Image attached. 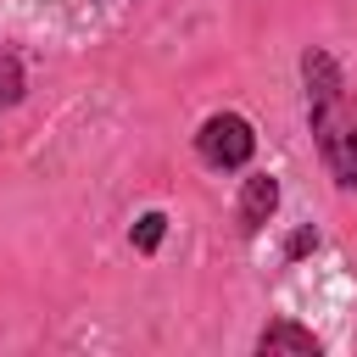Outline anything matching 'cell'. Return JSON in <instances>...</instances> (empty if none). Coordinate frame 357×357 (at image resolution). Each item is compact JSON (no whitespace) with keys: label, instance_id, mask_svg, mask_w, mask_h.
<instances>
[{"label":"cell","instance_id":"52a82bcc","mask_svg":"<svg viewBox=\"0 0 357 357\" xmlns=\"http://www.w3.org/2000/svg\"><path fill=\"white\" fill-rule=\"evenodd\" d=\"M307 251H318V229H312V223H307V229H296V234H290V245H284V262H301V257H307Z\"/></svg>","mask_w":357,"mask_h":357},{"label":"cell","instance_id":"6da1fadb","mask_svg":"<svg viewBox=\"0 0 357 357\" xmlns=\"http://www.w3.org/2000/svg\"><path fill=\"white\" fill-rule=\"evenodd\" d=\"M301 84H307V123H312V145L329 167V178L340 190H357V100L346 89V73L329 50H307L301 56Z\"/></svg>","mask_w":357,"mask_h":357},{"label":"cell","instance_id":"5b68a950","mask_svg":"<svg viewBox=\"0 0 357 357\" xmlns=\"http://www.w3.org/2000/svg\"><path fill=\"white\" fill-rule=\"evenodd\" d=\"M22 89H28L22 61H17L11 50H0V112H6V106H17V100H22Z\"/></svg>","mask_w":357,"mask_h":357},{"label":"cell","instance_id":"3957f363","mask_svg":"<svg viewBox=\"0 0 357 357\" xmlns=\"http://www.w3.org/2000/svg\"><path fill=\"white\" fill-rule=\"evenodd\" d=\"M279 212V178L273 173H251L245 184H240V206H234V218H240V234H262V223Z\"/></svg>","mask_w":357,"mask_h":357},{"label":"cell","instance_id":"277c9868","mask_svg":"<svg viewBox=\"0 0 357 357\" xmlns=\"http://www.w3.org/2000/svg\"><path fill=\"white\" fill-rule=\"evenodd\" d=\"M257 351H262V357H279V351H290V357H318L324 346H318L312 329H301V324H290V318H273V324L257 335Z\"/></svg>","mask_w":357,"mask_h":357},{"label":"cell","instance_id":"8992f818","mask_svg":"<svg viewBox=\"0 0 357 357\" xmlns=\"http://www.w3.org/2000/svg\"><path fill=\"white\" fill-rule=\"evenodd\" d=\"M162 234H167V218H162V212H145V218L134 223V251H145V257H151V251L162 245Z\"/></svg>","mask_w":357,"mask_h":357},{"label":"cell","instance_id":"7a4b0ae2","mask_svg":"<svg viewBox=\"0 0 357 357\" xmlns=\"http://www.w3.org/2000/svg\"><path fill=\"white\" fill-rule=\"evenodd\" d=\"M195 151H201L206 167L234 173V167H245V162L257 156V128H251L240 112H212V117L201 123V134H195Z\"/></svg>","mask_w":357,"mask_h":357}]
</instances>
